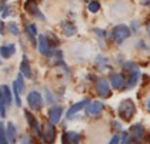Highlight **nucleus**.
Returning a JSON list of instances; mask_svg holds the SVG:
<instances>
[{
	"label": "nucleus",
	"mask_w": 150,
	"mask_h": 144,
	"mask_svg": "<svg viewBox=\"0 0 150 144\" xmlns=\"http://www.w3.org/2000/svg\"><path fill=\"white\" fill-rule=\"evenodd\" d=\"M117 111H119V116H120V119H122L123 121H130V120L133 119L134 113H136V106H134L133 100L125 99L119 104Z\"/></svg>",
	"instance_id": "f257e3e1"
},
{
	"label": "nucleus",
	"mask_w": 150,
	"mask_h": 144,
	"mask_svg": "<svg viewBox=\"0 0 150 144\" xmlns=\"http://www.w3.org/2000/svg\"><path fill=\"white\" fill-rule=\"evenodd\" d=\"M26 34L30 37V40L33 42V44L37 46V40H36V37H37V26H36L35 23L26 26Z\"/></svg>",
	"instance_id": "412c9836"
},
{
	"label": "nucleus",
	"mask_w": 150,
	"mask_h": 144,
	"mask_svg": "<svg viewBox=\"0 0 150 144\" xmlns=\"http://www.w3.org/2000/svg\"><path fill=\"white\" fill-rule=\"evenodd\" d=\"M0 1H1V3H4V1H7V0H0Z\"/></svg>",
	"instance_id": "e433bc0d"
},
{
	"label": "nucleus",
	"mask_w": 150,
	"mask_h": 144,
	"mask_svg": "<svg viewBox=\"0 0 150 144\" xmlns=\"http://www.w3.org/2000/svg\"><path fill=\"white\" fill-rule=\"evenodd\" d=\"M3 9H4V6H3V3L0 1V13H1V10H3Z\"/></svg>",
	"instance_id": "c9c22d12"
},
{
	"label": "nucleus",
	"mask_w": 150,
	"mask_h": 144,
	"mask_svg": "<svg viewBox=\"0 0 150 144\" xmlns=\"http://www.w3.org/2000/svg\"><path fill=\"white\" fill-rule=\"evenodd\" d=\"M43 101H45L43 96H42L37 90H33V91H30V93L27 94V104H29V107L33 111L42 110Z\"/></svg>",
	"instance_id": "7ed1b4c3"
},
{
	"label": "nucleus",
	"mask_w": 150,
	"mask_h": 144,
	"mask_svg": "<svg viewBox=\"0 0 150 144\" xmlns=\"http://www.w3.org/2000/svg\"><path fill=\"white\" fill-rule=\"evenodd\" d=\"M60 27L63 29V33H64V36H67V37L73 36V34H76V32H77L76 26H74L71 22H69V20L62 22V23H60Z\"/></svg>",
	"instance_id": "6ab92c4d"
},
{
	"label": "nucleus",
	"mask_w": 150,
	"mask_h": 144,
	"mask_svg": "<svg viewBox=\"0 0 150 144\" xmlns=\"http://www.w3.org/2000/svg\"><path fill=\"white\" fill-rule=\"evenodd\" d=\"M3 29H4V24L3 22H0V34H3Z\"/></svg>",
	"instance_id": "72a5a7b5"
},
{
	"label": "nucleus",
	"mask_w": 150,
	"mask_h": 144,
	"mask_svg": "<svg viewBox=\"0 0 150 144\" xmlns=\"http://www.w3.org/2000/svg\"><path fill=\"white\" fill-rule=\"evenodd\" d=\"M139 27H140V24H139L137 20H136V22H132V30H133V32H137Z\"/></svg>",
	"instance_id": "7c9ffc66"
},
{
	"label": "nucleus",
	"mask_w": 150,
	"mask_h": 144,
	"mask_svg": "<svg viewBox=\"0 0 150 144\" xmlns=\"http://www.w3.org/2000/svg\"><path fill=\"white\" fill-rule=\"evenodd\" d=\"M45 96H46V101L47 103H50V104H53V103L56 101L54 96H53V93H52L49 89H45Z\"/></svg>",
	"instance_id": "bb28decb"
},
{
	"label": "nucleus",
	"mask_w": 150,
	"mask_h": 144,
	"mask_svg": "<svg viewBox=\"0 0 150 144\" xmlns=\"http://www.w3.org/2000/svg\"><path fill=\"white\" fill-rule=\"evenodd\" d=\"M20 73L23 74L26 78H32V67H30V63H29V59L23 56L22 59V64H20Z\"/></svg>",
	"instance_id": "a211bd4d"
},
{
	"label": "nucleus",
	"mask_w": 150,
	"mask_h": 144,
	"mask_svg": "<svg viewBox=\"0 0 150 144\" xmlns=\"http://www.w3.org/2000/svg\"><path fill=\"white\" fill-rule=\"evenodd\" d=\"M1 97H3V101L6 106H10L13 101V91L10 90L9 86H1Z\"/></svg>",
	"instance_id": "aec40b11"
},
{
	"label": "nucleus",
	"mask_w": 150,
	"mask_h": 144,
	"mask_svg": "<svg viewBox=\"0 0 150 144\" xmlns=\"http://www.w3.org/2000/svg\"><path fill=\"white\" fill-rule=\"evenodd\" d=\"M90 103V100L89 99H84V100H80V101H77V103H74L73 106H70L67 113H66V117L67 119H71L74 114H77L79 111H81L84 107H87V104Z\"/></svg>",
	"instance_id": "9b49d317"
},
{
	"label": "nucleus",
	"mask_w": 150,
	"mask_h": 144,
	"mask_svg": "<svg viewBox=\"0 0 150 144\" xmlns=\"http://www.w3.org/2000/svg\"><path fill=\"white\" fill-rule=\"evenodd\" d=\"M125 83V78L120 73H112L110 74V84L113 89H122Z\"/></svg>",
	"instance_id": "f3484780"
},
{
	"label": "nucleus",
	"mask_w": 150,
	"mask_h": 144,
	"mask_svg": "<svg viewBox=\"0 0 150 144\" xmlns=\"http://www.w3.org/2000/svg\"><path fill=\"white\" fill-rule=\"evenodd\" d=\"M29 1H36V3H37V0H29Z\"/></svg>",
	"instance_id": "4c0bfd02"
},
{
	"label": "nucleus",
	"mask_w": 150,
	"mask_h": 144,
	"mask_svg": "<svg viewBox=\"0 0 150 144\" xmlns=\"http://www.w3.org/2000/svg\"><path fill=\"white\" fill-rule=\"evenodd\" d=\"M1 107H6V104H4V101H3V97H1V89H0V110H1Z\"/></svg>",
	"instance_id": "2f4dec72"
},
{
	"label": "nucleus",
	"mask_w": 150,
	"mask_h": 144,
	"mask_svg": "<svg viewBox=\"0 0 150 144\" xmlns=\"http://www.w3.org/2000/svg\"><path fill=\"white\" fill-rule=\"evenodd\" d=\"M24 9L29 11L33 17H36V19H39V20H42V22H45L46 20V17H45V14L40 11V9L37 7V3L36 1H26V4H24Z\"/></svg>",
	"instance_id": "1a4fd4ad"
},
{
	"label": "nucleus",
	"mask_w": 150,
	"mask_h": 144,
	"mask_svg": "<svg viewBox=\"0 0 150 144\" xmlns=\"http://www.w3.org/2000/svg\"><path fill=\"white\" fill-rule=\"evenodd\" d=\"M6 136H7V140L10 141V144H14L17 140V130L14 127V124L12 121H7L6 126Z\"/></svg>",
	"instance_id": "dca6fc26"
},
{
	"label": "nucleus",
	"mask_w": 150,
	"mask_h": 144,
	"mask_svg": "<svg viewBox=\"0 0 150 144\" xmlns=\"http://www.w3.org/2000/svg\"><path fill=\"white\" fill-rule=\"evenodd\" d=\"M139 80H140V70H139V67L136 66L134 68H132L130 73H129L126 86H125L126 89L125 90H130V89H133V87H136V84L139 83Z\"/></svg>",
	"instance_id": "9d476101"
},
{
	"label": "nucleus",
	"mask_w": 150,
	"mask_h": 144,
	"mask_svg": "<svg viewBox=\"0 0 150 144\" xmlns=\"http://www.w3.org/2000/svg\"><path fill=\"white\" fill-rule=\"evenodd\" d=\"M103 103L102 101H90L86 107V114L87 116H99L102 111H103Z\"/></svg>",
	"instance_id": "ddd939ff"
},
{
	"label": "nucleus",
	"mask_w": 150,
	"mask_h": 144,
	"mask_svg": "<svg viewBox=\"0 0 150 144\" xmlns=\"http://www.w3.org/2000/svg\"><path fill=\"white\" fill-rule=\"evenodd\" d=\"M46 37H47V42H49V46H50L52 49H54V47L59 44V39L53 33H49Z\"/></svg>",
	"instance_id": "393cba45"
},
{
	"label": "nucleus",
	"mask_w": 150,
	"mask_h": 144,
	"mask_svg": "<svg viewBox=\"0 0 150 144\" xmlns=\"http://www.w3.org/2000/svg\"><path fill=\"white\" fill-rule=\"evenodd\" d=\"M20 144H32V137L29 134H26L23 138H22V143Z\"/></svg>",
	"instance_id": "cd10ccee"
},
{
	"label": "nucleus",
	"mask_w": 150,
	"mask_h": 144,
	"mask_svg": "<svg viewBox=\"0 0 150 144\" xmlns=\"http://www.w3.org/2000/svg\"><path fill=\"white\" fill-rule=\"evenodd\" d=\"M62 114H63V109L62 106H52L49 111H47V117H49V121H52L53 124H57L62 119Z\"/></svg>",
	"instance_id": "f8f14e48"
},
{
	"label": "nucleus",
	"mask_w": 150,
	"mask_h": 144,
	"mask_svg": "<svg viewBox=\"0 0 150 144\" xmlns=\"http://www.w3.org/2000/svg\"><path fill=\"white\" fill-rule=\"evenodd\" d=\"M16 53V46L14 43H6L0 46V57L1 59H10Z\"/></svg>",
	"instance_id": "2eb2a0df"
},
{
	"label": "nucleus",
	"mask_w": 150,
	"mask_h": 144,
	"mask_svg": "<svg viewBox=\"0 0 150 144\" xmlns=\"http://www.w3.org/2000/svg\"><path fill=\"white\" fill-rule=\"evenodd\" d=\"M24 117H26V120H27V123H29V127L33 130V133L37 134L39 137H42V138H43V130H42V127H40L39 120H37V119H36L35 116H33L29 110H24Z\"/></svg>",
	"instance_id": "39448f33"
},
{
	"label": "nucleus",
	"mask_w": 150,
	"mask_h": 144,
	"mask_svg": "<svg viewBox=\"0 0 150 144\" xmlns=\"http://www.w3.org/2000/svg\"><path fill=\"white\" fill-rule=\"evenodd\" d=\"M9 13H10V7H9V6H6V7H4V9L1 10V17L4 19V17H6V16H7Z\"/></svg>",
	"instance_id": "c756f323"
},
{
	"label": "nucleus",
	"mask_w": 150,
	"mask_h": 144,
	"mask_svg": "<svg viewBox=\"0 0 150 144\" xmlns=\"http://www.w3.org/2000/svg\"><path fill=\"white\" fill-rule=\"evenodd\" d=\"M43 140L46 144H53L56 141V128H54V124L52 121L46 123V127H45V131H43Z\"/></svg>",
	"instance_id": "0eeeda50"
},
{
	"label": "nucleus",
	"mask_w": 150,
	"mask_h": 144,
	"mask_svg": "<svg viewBox=\"0 0 150 144\" xmlns=\"http://www.w3.org/2000/svg\"><path fill=\"white\" fill-rule=\"evenodd\" d=\"M96 91H97V94L102 99H109L112 96V89H110L107 80L103 77L97 78V81H96Z\"/></svg>",
	"instance_id": "20e7f679"
},
{
	"label": "nucleus",
	"mask_w": 150,
	"mask_h": 144,
	"mask_svg": "<svg viewBox=\"0 0 150 144\" xmlns=\"http://www.w3.org/2000/svg\"><path fill=\"white\" fill-rule=\"evenodd\" d=\"M0 144H10V141L7 140V136H6V128H4L3 123H0Z\"/></svg>",
	"instance_id": "b1692460"
},
{
	"label": "nucleus",
	"mask_w": 150,
	"mask_h": 144,
	"mask_svg": "<svg viewBox=\"0 0 150 144\" xmlns=\"http://www.w3.org/2000/svg\"><path fill=\"white\" fill-rule=\"evenodd\" d=\"M130 136H132L134 140H137L139 143H142V141L144 140V136H146V130H144L143 124H142V123H134V124L130 127Z\"/></svg>",
	"instance_id": "6e6552de"
},
{
	"label": "nucleus",
	"mask_w": 150,
	"mask_h": 144,
	"mask_svg": "<svg viewBox=\"0 0 150 144\" xmlns=\"http://www.w3.org/2000/svg\"><path fill=\"white\" fill-rule=\"evenodd\" d=\"M37 50H39V53L40 54H45V56H52L53 54V49L49 46V42H47V37L46 36H43V34H40L39 36V39H37Z\"/></svg>",
	"instance_id": "423d86ee"
},
{
	"label": "nucleus",
	"mask_w": 150,
	"mask_h": 144,
	"mask_svg": "<svg viewBox=\"0 0 150 144\" xmlns=\"http://www.w3.org/2000/svg\"><path fill=\"white\" fill-rule=\"evenodd\" d=\"M94 61H96V67H97L99 70H102V71H103L104 68L109 66V60H107V59H106L104 56H102V54L97 56Z\"/></svg>",
	"instance_id": "4be33fe9"
},
{
	"label": "nucleus",
	"mask_w": 150,
	"mask_h": 144,
	"mask_svg": "<svg viewBox=\"0 0 150 144\" xmlns=\"http://www.w3.org/2000/svg\"><path fill=\"white\" fill-rule=\"evenodd\" d=\"M87 7H89V11H90V13H97V11L100 10V3H99L97 0H93V1L89 3Z\"/></svg>",
	"instance_id": "a878e982"
},
{
	"label": "nucleus",
	"mask_w": 150,
	"mask_h": 144,
	"mask_svg": "<svg viewBox=\"0 0 150 144\" xmlns=\"http://www.w3.org/2000/svg\"><path fill=\"white\" fill-rule=\"evenodd\" d=\"M146 30H147V34H149V37H150V22L147 23V26H146Z\"/></svg>",
	"instance_id": "f704fd0d"
},
{
	"label": "nucleus",
	"mask_w": 150,
	"mask_h": 144,
	"mask_svg": "<svg viewBox=\"0 0 150 144\" xmlns=\"http://www.w3.org/2000/svg\"><path fill=\"white\" fill-rule=\"evenodd\" d=\"M63 144H79L80 143V134L76 131H64L62 136Z\"/></svg>",
	"instance_id": "4468645a"
},
{
	"label": "nucleus",
	"mask_w": 150,
	"mask_h": 144,
	"mask_svg": "<svg viewBox=\"0 0 150 144\" xmlns=\"http://www.w3.org/2000/svg\"><path fill=\"white\" fill-rule=\"evenodd\" d=\"M130 34H132L130 27H127L126 24H117V26H115V29L112 30L110 37L115 40L117 44H122L126 39L130 37Z\"/></svg>",
	"instance_id": "f03ea898"
},
{
	"label": "nucleus",
	"mask_w": 150,
	"mask_h": 144,
	"mask_svg": "<svg viewBox=\"0 0 150 144\" xmlns=\"http://www.w3.org/2000/svg\"><path fill=\"white\" fill-rule=\"evenodd\" d=\"M146 107H147V110L150 111V96L146 99Z\"/></svg>",
	"instance_id": "473e14b6"
},
{
	"label": "nucleus",
	"mask_w": 150,
	"mask_h": 144,
	"mask_svg": "<svg viewBox=\"0 0 150 144\" xmlns=\"http://www.w3.org/2000/svg\"><path fill=\"white\" fill-rule=\"evenodd\" d=\"M6 27H7L9 33H12L13 36H19V34H20V32H19V26H17L14 22H9Z\"/></svg>",
	"instance_id": "5701e85b"
},
{
	"label": "nucleus",
	"mask_w": 150,
	"mask_h": 144,
	"mask_svg": "<svg viewBox=\"0 0 150 144\" xmlns=\"http://www.w3.org/2000/svg\"><path fill=\"white\" fill-rule=\"evenodd\" d=\"M109 144H120V137H119L117 134H115V136L112 137V140L109 141Z\"/></svg>",
	"instance_id": "c85d7f7f"
}]
</instances>
